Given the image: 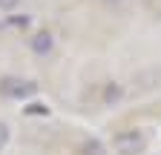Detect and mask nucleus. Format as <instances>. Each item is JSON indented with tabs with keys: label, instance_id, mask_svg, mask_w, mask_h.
<instances>
[{
	"label": "nucleus",
	"instance_id": "f257e3e1",
	"mask_svg": "<svg viewBox=\"0 0 161 155\" xmlns=\"http://www.w3.org/2000/svg\"><path fill=\"white\" fill-rule=\"evenodd\" d=\"M35 92H37V83L26 81V78H3V81H0V95H3V98H12V101L32 98Z\"/></svg>",
	"mask_w": 161,
	"mask_h": 155
},
{
	"label": "nucleus",
	"instance_id": "f03ea898",
	"mask_svg": "<svg viewBox=\"0 0 161 155\" xmlns=\"http://www.w3.org/2000/svg\"><path fill=\"white\" fill-rule=\"evenodd\" d=\"M144 144H147V138H144V132H138V129H127V132L115 135V141H112L118 155H135V152L144 149Z\"/></svg>",
	"mask_w": 161,
	"mask_h": 155
},
{
	"label": "nucleus",
	"instance_id": "7ed1b4c3",
	"mask_svg": "<svg viewBox=\"0 0 161 155\" xmlns=\"http://www.w3.org/2000/svg\"><path fill=\"white\" fill-rule=\"evenodd\" d=\"M52 43H55V40H52L49 32H37V35L32 37V52H35V55H49V52H52Z\"/></svg>",
	"mask_w": 161,
	"mask_h": 155
},
{
	"label": "nucleus",
	"instance_id": "20e7f679",
	"mask_svg": "<svg viewBox=\"0 0 161 155\" xmlns=\"http://www.w3.org/2000/svg\"><path fill=\"white\" fill-rule=\"evenodd\" d=\"M6 144H9V126H6V124H0V149H3Z\"/></svg>",
	"mask_w": 161,
	"mask_h": 155
},
{
	"label": "nucleus",
	"instance_id": "39448f33",
	"mask_svg": "<svg viewBox=\"0 0 161 155\" xmlns=\"http://www.w3.org/2000/svg\"><path fill=\"white\" fill-rule=\"evenodd\" d=\"M14 3H17V0H0V9H12Z\"/></svg>",
	"mask_w": 161,
	"mask_h": 155
},
{
	"label": "nucleus",
	"instance_id": "423d86ee",
	"mask_svg": "<svg viewBox=\"0 0 161 155\" xmlns=\"http://www.w3.org/2000/svg\"><path fill=\"white\" fill-rule=\"evenodd\" d=\"M112 3H118V0H112Z\"/></svg>",
	"mask_w": 161,
	"mask_h": 155
}]
</instances>
